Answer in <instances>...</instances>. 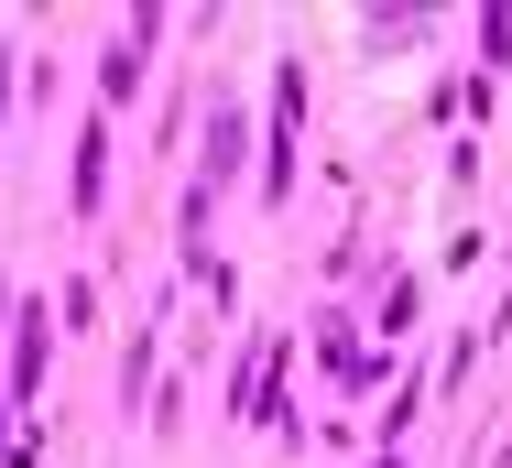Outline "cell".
<instances>
[{
	"label": "cell",
	"mask_w": 512,
	"mask_h": 468,
	"mask_svg": "<svg viewBox=\"0 0 512 468\" xmlns=\"http://www.w3.org/2000/svg\"><path fill=\"white\" fill-rule=\"evenodd\" d=\"M11 316H22V338H11V403H22V392L44 381V316H33V305H11Z\"/></svg>",
	"instance_id": "obj_1"
},
{
	"label": "cell",
	"mask_w": 512,
	"mask_h": 468,
	"mask_svg": "<svg viewBox=\"0 0 512 468\" xmlns=\"http://www.w3.org/2000/svg\"><path fill=\"white\" fill-rule=\"evenodd\" d=\"M99 142H109V131L88 120V153H77V207H99V175H109V153H99Z\"/></svg>",
	"instance_id": "obj_2"
},
{
	"label": "cell",
	"mask_w": 512,
	"mask_h": 468,
	"mask_svg": "<svg viewBox=\"0 0 512 468\" xmlns=\"http://www.w3.org/2000/svg\"><path fill=\"white\" fill-rule=\"evenodd\" d=\"M0 109H11V77H0Z\"/></svg>",
	"instance_id": "obj_3"
}]
</instances>
